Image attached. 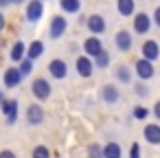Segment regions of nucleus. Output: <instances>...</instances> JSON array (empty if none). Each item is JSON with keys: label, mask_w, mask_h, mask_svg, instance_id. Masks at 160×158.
<instances>
[{"label": "nucleus", "mask_w": 160, "mask_h": 158, "mask_svg": "<svg viewBox=\"0 0 160 158\" xmlns=\"http://www.w3.org/2000/svg\"><path fill=\"white\" fill-rule=\"evenodd\" d=\"M11 59L13 62H22L24 59V44L22 42H16L13 48H11Z\"/></svg>", "instance_id": "nucleus-22"}, {"label": "nucleus", "mask_w": 160, "mask_h": 158, "mask_svg": "<svg viewBox=\"0 0 160 158\" xmlns=\"http://www.w3.org/2000/svg\"><path fill=\"white\" fill-rule=\"evenodd\" d=\"M145 140L151 145H160V125H156V123L145 125Z\"/></svg>", "instance_id": "nucleus-15"}, {"label": "nucleus", "mask_w": 160, "mask_h": 158, "mask_svg": "<svg viewBox=\"0 0 160 158\" xmlns=\"http://www.w3.org/2000/svg\"><path fill=\"white\" fill-rule=\"evenodd\" d=\"M31 158H51V151H48V147L38 145V147L33 149V156H31Z\"/></svg>", "instance_id": "nucleus-24"}, {"label": "nucleus", "mask_w": 160, "mask_h": 158, "mask_svg": "<svg viewBox=\"0 0 160 158\" xmlns=\"http://www.w3.org/2000/svg\"><path fill=\"white\" fill-rule=\"evenodd\" d=\"M2 101H5V97H2V92H0V103H2Z\"/></svg>", "instance_id": "nucleus-36"}, {"label": "nucleus", "mask_w": 160, "mask_h": 158, "mask_svg": "<svg viewBox=\"0 0 160 158\" xmlns=\"http://www.w3.org/2000/svg\"><path fill=\"white\" fill-rule=\"evenodd\" d=\"M114 75H116V79H118L121 84H129V79H132V70H129L127 66H118Z\"/></svg>", "instance_id": "nucleus-21"}, {"label": "nucleus", "mask_w": 160, "mask_h": 158, "mask_svg": "<svg viewBox=\"0 0 160 158\" xmlns=\"http://www.w3.org/2000/svg\"><path fill=\"white\" fill-rule=\"evenodd\" d=\"M101 99H103V103H116L118 101V88L116 86H112V84H108V86H103L101 88Z\"/></svg>", "instance_id": "nucleus-13"}, {"label": "nucleus", "mask_w": 160, "mask_h": 158, "mask_svg": "<svg viewBox=\"0 0 160 158\" xmlns=\"http://www.w3.org/2000/svg\"><path fill=\"white\" fill-rule=\"evenodd\" d=\"M11 3H13V5H18V3H24V0H11Z\"/></svg>", "instance_id": "nucleus-35"}, {"label": "nucleus", "mask_w": 160, "mask_h": 158, "mask_svg": "<svg viewBox=\"0 0 160 158\" xmlns=\"http://www.w3.org/2000/svg\"><path fill=\"white\" fill-rule=\"evenodd\" d=\"M44 13V7H42V0H31L29 7H27V20L29 22H38Z\"/></svg>", "instance_id": "nucleus-6"}, {"label": "nucleus", "mask_w": 160, "mask_h": 158, "mask_svg": "<svg viewBox=\"0 0 160 158\" xmlns=\"http://www.w3.org/2000/svg\"><path fill=\"white\" fill-rule=\"evenodd\" d=\"M114 44H116V48H118L121 53H127V51L132 48V35H129L127 31H118L116 38H114Z\"/></svg>", "instance_id": "nucleus-10"}, {"label": "nucleus", "mask_w": 160, "mask_h": 158, "mask_svg": "<svg viewBox=\"0 0 160 158\" xmlns=\"http://www.w3.org/2000/svg\"><path fill=\"white\" fill-rule=\"evenodd\" d=\"M7 5H13L11 0H0V7H7Z\"/></svg>", "instance_id": "nucleus-34"}, {"label": "nucleus", "mask_w": 160, "mask_h": 158, "mask_svg": "<svg viewBox=\"0 0 160 158\" xmlns=\"http://www.w3.org/2000/svg\"><path fill=\"white\" fill-rule=\"evenodd\" d=\"M59 7L64 11H68V13H77L79 7H81V3H79V0H59Z\"/></svg>", "instance_id": "nucleus-20"}, {"label": "nucleus", "mask_w": 160, "mask_h": 158, "mask_svg": "<svg viewBox=\"0 0 160 158\" xmlns=\"http://www.w3.org/2000/svg\"><path fill=\"white\" fill-rule=\"evenodd\" d=\"M136 94H140V97H147V94H149V90H147V86H142V84H138V86H136Z\"/></svg>", "instance_id": "nucleus-29"}, {"label": "nucleus", "mask_w": 160, "mask_h": 158, "mask_svg": "<svg viewBox=\"0 0 160 158\" xmlns=\"http://www.w3.org/2000/svg\"><path fill=\"white\" fill-rule=\"evenodd\" d=\"M149 29H151V18L147 13H138L134 18V31L138 35H145V33H149Z\"/></svg>", "instance_id": "nucleus-5"}, {"label": "nucleus", "mask_w": 160, "mask_h": 158, "mask_svg": "<svg viewBox=\"0 0 160 158\" xmlns=\"http://www.w3.org/2000/svg\"><path fill=\"white\" fill-rule=\"evenodd\" d=\"M22 73H20V68H9L7 73H5V86L7 88H16L20 81H22Z\"/></svg>", "instance_id": "nucleus-16"}, {"label": "nucleus", "mask_w": 160, "mask_h": 158, "mask_svg": "<svg viewBox=\"0 0 160 158\" xmlns=\"http://www.w3.org/2000/svg\"><path fill=\"white\" fill-rule=\"evenodd\" d=\"M153 22H156V27H160V7L153 11Z\"/></svg>", "instance_id": "nucleus-31"}, {"label": "nucleus", "mask_w": 160, "mask_h": 158, "mask_svg": "<svg viewBox=\"0 0 160 158\" xmlns=\"http://www.w3.org/2000/svg\"><path fill=\"white\" fill-rule=\"evenodd\" d=\"M83 51H86V55H90V57H97V55L103 51V46H101V40H99V38H88V40L83 42Z\"/></svg>", "instance_id": "nucleus-12"}, {"label": "nucleus", "mask_w": 160, "mask_h": 158, "mask_svg": "<svg viewBox=\"0 0 160 158\" xmlns=\"http://www.w3.org/2000/svg\"><path fill=\"white\" fill-rule=\"evenodd\" d=\"M103 156H105V158H121V156H123V149H121L118 143L110 140V143L103 147Z\"/></svg>", "instance_id": "nucleus-17"}, {"label": "nucleus", "mask_w": 160, "mask_h": 158, "mask_svg": "<svg viewBox=\"0 0 160 158\" xmlns=\"http://www.w3.org/2000/svg\"><path fill=\"white\" fill-rule=\"evenodd\" d=\"M31 88H33V94H35L40 101H46V99L51 97V84H48L46 79H35Z\"/></svg>", "instance_id": "nucleus-2"}, {"label": "nucleus", "mask_w": 160, "mask_h": 158, "mask_svg": "<svg viewBox=\"0 0 160 158\" xmlns=\"http://www.w3.org/2000/svg\"><path fill=\"white\" fill-rule=\"evenodd\" d=\"M42 53H44V44H42L40 40H35V42H31V46H29V51H27V57L35 62L38 57H42Z\"/></svg>", "instance_id": "nucleus-18"}, {"label": "nucleus", "mask_w": 160, "mask_h": 158, "mask_svg": "<svg viewBox=\"0 0 160 158\" xmlns=\"http://www.w3.org/2000/svg\"><path fill=\"white\" fill-rule=\"evenodd\" d=\"M147 114H149L147 108H142V105H136V108H134V116H136V119H145Z\"/></svg>", "instance_id": "nucleus-27"}, {"label": "nucleus", "mask_w": 160, "mask_h": 158, "mask_svg": "<svg viewBox=\"0 0 160 158\" xmlns=\"http://www.w3.org/2000/svg\"><path fill=\"white\" fill-rule=\"evenodd\" d=\"M129 158H140V147H138V143L132 145V149H129Z\"/></svg>", "instance_id": "nucleus-28"}, {"label": "nucleus", "mask_w": 160, "mask_h": 158, "mask_svg": "<svg viewBox=\"0 0 160 158\" xmlns=\"http://www.w3.org/2000/svg\"><path fill=\"white\" fill-rule=\"evenodd\" d=\"M0 158H16V154L9 151V149H5V151H0Z\"/></svg>", "instance_id": "nucleus-30"}, {"label": "nucleus", "mask_w": 160, "mask_h": 158, "mask_svg": "<svg viewBox=\"0 0 160 158\" xmlns=\"http://www.w3.org/2000/svg\"><path fill=\"white\" fill-rule=\"evenodd\" d=\"M66 29H68L66 18H62V16H53V20H51V29H48L51 38H53V40H59V38L66 33Z\"/></svg>", "instance_id": "nucleus-1"}, {"label": "nucleus", "mask_w": 160, "mask_h": 158, "mask_svg": "<svg viewBox=\"0 0 160 158\" xmlns=\"http://www.w3.org/2000/svg\"><path fill=\"white\" fill-rule=\"evenodd\" d=\"M48 70H51V75H53L55 79H64V77L68 75V66H66L64 59H53V62L48 64Z\"/></svg>", "instance_id": "nucleus-9"}, {"label": "nucleus", "mask_w": 160, "mask_h": 158, "mask_svg": "<svg viewBox=\"0 0 160 158\" xmlns=\"http://www.w3.org/2000/svg\"><path fill=\"white\" fill-rule=\"evenodd\" d=\"M2 112L7 114V123L13 125L18 121V101H2Z\"/></svg>", "instance_id": "nucleus-14"}, {"label": "nucleus", "mask_w": 160, "mask_h": 158, "mask_svg": "<svg viewBox=\"0 0 160 158\" xmlns=\"http://www.w3.org/2000/svg\"><path fill=\"white\" fill-rule=\"evenodd\" d=\"M142 57H147L149 62H156L160 57V46H158L156 40H147L142 44Z\"/></svg>", "instance_id": "nucleus-7"}, {"label": "nucleus", "mask_w": 160, "mask_h": 158, "mask_svg": "<svg viewBox=\"0 0 160 158\" xmlns=\"http://www.w3.org/2000/svg\"><path fill=\"white\" fill-rule=\"evenodd\" d=\"M77 73H79V77H90L92 75V70H94V64H92V59H90V55H81V57H77Z\"/></svg>", "instance_id": "nucleus-3"}, {"label": "nucleus", "mask_w": 160, "mask_h": 158, "mask_svg": "<svg viewBox=\"0 0 160 158\" xmlns=\"http://www.w3.org/2000/svg\"><path fill=\"white\" fill-rule=\"evenodd\" d=\"M27 121H29L31 125H40V123L44 121V110H42V105H38V103L29 105V108H27Z\"/></svg>", "instance_id": "nucleus-8"}, {"label": "nucleus", "mask_w": 160, "mask_h": 158, "mask_svg": "<svg viewBox=\"0 0 160 158\" xmlns=\"http://www.w3.org/2000/svg\"><path fill=\"white\" fill-rule=\"evenodd\" d=\"M116 9L121 16H132L134 13V0H116Z\"/></svg>", "instance_id": "nucleus-19"}, {"label": "nucleus", "mask_w": 160, "mask_h": 158, "mask_svg": "<svg viewBox=\"0 0 160 158\" xmlns=\"http://www.w3.org/2000/svg\"><path fill=\"white\" fill-rule=\"evenodd\" d=\"M105 20H103V16H99V13H94V16H90L88 18V29L94 33V35H99V33H103L105 31Z\"/></svg>", "instance_id": "nucleus-11"}, {"label": "nucleus", "mask_w": 160, "mask_h": 158, "mask_svg": "<svg viewBox=\"0 0 160 158\" xmlns=\"http://www.w3.org/2000/svg\"><path fill=\"white\" fill-rule=\"evenodd\" d=\"M108 64H110V55H108V51L103 48V51L97 55V66H99V68H105Z\"/></svg>", "instance_id": "nucleus-25"}, {"label": "nucleus", "mask_w": 160, "mask_h": 158, "mask_svg": "<svg viewBox=\"0 0 160 158\" xmlns=\"http://www.w3.org/2000/svg\"><path fill=\"white\" fill-rule=\"evenodd\" d=\"M136 75H138L140 79H151V77H153V62H149L147 57L138 59V62H136Z\"/></svg>", "instance_id": "nucleus-4"}, {"label": "nucleus", "mask_w": 160, "mask_h": 158, "mask_svg": "<svg viewBox=\"0 0 160 158\" xmlns=\"http://www.w3.org/2000/svg\"><path fill=\"white\" fill-rule=\"evenodd\" d=\"M31 68H33V59H29V57L22 59V64H20V73H22V75H29Z\"/></svg>", "instance_id": "nucleus-26"}, {"label": "nucleus", "mask_w": 160, "mask_h": 158, "mask_svg": "<svg viewBox=\"0 0 160 158\" xmlns=\"http://www.w3.org/2000/svg\"><path fill=\"white\" fill-rule=\"evenodd\" d=\"M5 24H7V20H5V16H2V13H0V31L5 29Z\"/></svg>", "instance_id": "nucleus-33"}, {"label": "nucleus", "mask_w": 160, "mask_h": 158, "mask_svg": "<svg viewBox=\"0 0 160 158\" xmlns=\"http://www.w3.org/2000/svg\"><path fill=\"white\" fill-rule=\"evenodd\" d=\"M153 116L160 121V101H158V103H156V108H153Z\"/></svg>", "instance_id": "nucleus-32"}, {"label": "nucleus", "mask_w": 160, "mask_h": 158, "mask_svg": "<svg viewBox=\"0 0 160 158\" xmlns=\"http://www.w3.org/2000/svg\"><path fill=\"white\" fill-rule=\"evenodd\" d=\"M88 158H105V156H103V147L97 145V143L88 145Z\"/></svg>", "instance_id": "nucleus-23"}]
</instances>
